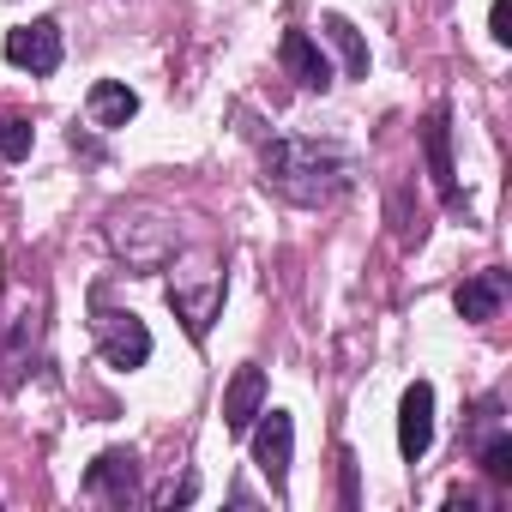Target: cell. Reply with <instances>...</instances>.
<instances>
[{"label": "cell", "instance_id": "cell-1", "mask_svg": "<svg viewBox=\"0 0 512 512\" xmlns=\"http://www.w3.org/2000/svg\"><path fill=\"white\" fill-rule=\"evenodd\" d=\"M356 181V157L320 139H272L266 145V187L296 199V205H332L338 193H350Z\"/></svg>", "mask_w": 512, "mask_h": 512}, {"label": "cell", "instance_id": "cell-2", "mask_svg": "<svg viewBox=\"0 0 512 512\" xmlns=\"http://www.w3.org/2000/svg\"><path fill=\"white\" fill-rule=\"evenodd\" d=\"M109 241H115V253L133 266V272H163L169 260H175V223H163L157 211H121L115 223H109Z\"/></svg>", "mask_w": 512, "mask_h": 512}, {"label": "cell", "instance_id": "cell-3", "mask_svg": "<svg viewBox=\"0 0 512 512\" xmlns=\"http://www.w3.org/2000/svg\"><path fill=\"white\" fill-rule=\"evenodd\" d=\"M91 326H97V344H103V362L109 368H121V374H133V368H145L151 362V326L139 320V314H127V308H109L103 302V290L91 296Z\"/></svg>", "mask_w": 512, "mask_h": 512}, {"label": "cell", "instance_id": "cell-4", "mask_svg": "<svg viewBox=\"0 0 512 512\" xmlns=\"http://www.w3.org/2000/svg\"><path fill=\"white\" fill-rule=\"evenodd\" d=\"M169 308H175V320L187 326V338H205L211 320H217V308H223V272H217V260L199 266V284H187V278L175 272V278H169Z\"/></svg>", "mask_w": 512, "mask_h": 512}, {"label": "cell", "instance_id": "cell-5", "mask_svg": "<svg viewBox=\"0 0 512 512\" xmlns=\"http://www.w3.org/2000/svg\"><path fill=\"white\" fill-rule=\"evenodd\" d=\"M247 434H253V464H260V470L272 476V488L284 494L290 458H296V422H290V410H260Z\"/></svg>", "mask_w": 512, "mask_h": 512}, {"label": "cell", "instance_id": "cell-6", "mask_svg": "<svg viewBox=\"0 0 512 512\" xmlns=\"http://www.w3.org/2000/svg\"><path fill=\"white\" fill-rule=\"evenodd\" d=\"M85 494L103 506H133L139 500V458L127 446H109L91 470H85Z\"/></svg>", "mask_w": 512, "mask_h": 512}, {"label": "cell", "instance_id": "cell-7", "mask_svg": "<svg viewBox=\"0 0 512 512\" xmlns=\"http://www.w3.org/2000/svg\"><path fill=\"white\" fill-rule=\"evenodd\" d=\"M7 61L25 67V73H37V79H49L61 67V25L55 19H37V25L7 31Z\"/></svg>", "mask_w": 512, "mask_h": 512}, {"label": "cell", "instance_id": "cell-8", "mask_svg": "<svg viewBox=\"0 0 512 512\" xmlns=\"http://www.w3.org/2000/svg\"><path fill=\"white\" fill-rule=\"evenodd\" d=\"M428 446H434V386L416 380L398 404V452L416 464V458H428Z\"/></svg>", "mask_w": 512, "mask_h": 512}, {"label": "cell", "instance_id": "cell-9", "mask_svg": "<svg viewBox=\"0 0 512 512\" xmlns=\"http://www.w3.org/2000/svg\"><path fill=\"white\" fill-rule=\"evenodd\" d=\"M422 151H428V175L440 187V199L452 211H464V193H458V169H452V127H446V109H434L422 121Z\"/></svg>", "mask_w": 512, "mask_h": 512}, {"label": "cell", "instance_id": "cell-10", "mask_svg": "<svg viewBox=\"0 0 512 512\" xmlns=\"http://www.w3.org/2000/svg\"><path fill=\"white\" fill-rule=\"evenodd\" d=\"M278 61H284V73H290L302 91H332V61L320 55V43H314L308 31H284Z\"/></svg>", "mask_w": 512, "mask_h": 512}, {"label": "cell", "instance_id": "cell-11", "mask_svg": "<svg viewBox=\"0 0 512 512\" xmlns=\"http://www.w3.org/2000/svg\"><path fill=\"white\" fill-rule=\"evenodd\" d=\"M266 410V368H235V380H229V392H223V428L229 434H247L253 428V416Z\"/></svg>", "mask_w": 512, "mask_h": 512}, {"label": "cell", "instance_id": "cell-12", "mask_svg": "<svg viewBox=\"0 0 512 512\" xmlns=\"http://www.w3.org/2000/svg\"><path fill=\"white\" fill-rule=\"evenodd\" d=\"M452 308H458V320H470V326L500 320V308H506V272H476V278H464V284L452 290Z\"/></svg>", "mask_w": 512, "mask_h": 512}, {"label": "cell", "instance_id": "cell-13", "mask_svg": "<svg viewBox=\"0 0 512 512\" xmlns=\"http://www.w3.org/2000/svg\"><path fill=\"white\" fill-rule=\"evenodd\" d=\"M85 109H91V127L115 133V127H127V121L139 115V97H133V85H121V79H97L91 97H85Z\"/></svg>", "mask_w": 512, "mask_h": 512}, {"label": "cell", "instance_id": "cell-14", "mask_svg": "<svg viewBox=\"0 0 512 512\" xmlns=\"http://www.w3.org/2000/svg\"><path fill=\"white\" fill-rule=\"evenodd\" d=\"M37 332H43V314H37V308H25V314L13 320L7 350H0V386H7V392L25 380V356H37Z\"/></svg>", "mask_w": 512, "mask_h": 512}, {"label": "cell", "instance_id": "cell-15", "mask_svg": "<svg viewBox=\"0 0 512 512\" xmlns=\"http://www.w3.org/2000/svg\"><path fill=\"white\" fill-rule=\"evenodd\" d=\"M326 37H332V49L344 55L350 79H368V43H362V31H356L344 13H326Z\"/></svg>", "mask_w": 512, "mask_h": 512}, {"label": "cell", "instance_id": "cell-16", "mask_svg": "<svg viewBox=\"0 0 512 512\" xmlns=\"http://www.w3.org/2000/svg\"><path fill=\"white\" fill-rule=\"evenodd\" d=\"M31 145H37V127H31L25 115H0V157L25 163V157H31Z\"/></svg>", "mask_w": 512, "mask_h": 512}, {"label": "cell", "instance_id": "cell-17", "mask_svg": "<svg viewBox=\"0 0 512 512\" xmlns=\"http://www.w3.org/2000/svg\"><path fill=\"white\" fill-rule=\"evenodd\" d=\"M482 470H488L494 482H512V434H494V440L482 446Z\"/></svg>", "mask_w": 512, "mask_h": 512}, {"label": "cell", "instance_id": "cell-18", "mask_svg": "<svg viewBox=\"0 0 512 512\" xmlns=\"http://www.w3.org/2000/svg\"><path fill=\"white\" fill-rule=\"evenodd\" d=\"M488 37L512 43V0H494V7H488Z\"/></svg>", "mask_w": 512, "mask_h": 512}, {"label": "cell", "instance_id": "cell-19", "mask_svg": "<svg viewBox=\"0 0 512 512\" xmlns=\"http://www.w3.org/2000/svg\"><path fill=\"white\" fill-rule=\"evenodd\" d=\"M193 488H199V482H193V476H187V482H181V488H175V482H169V488H163V494H157V506H187V500H193Z\"/></svg>", "mask_w": 512, "mask_h": 512}, {"label": "cell", "instance_id": "cell-20", "mask_svg": "<svg viewBox=\"0 0 512 512\" xmlns=\"http://www.w3.org/2000/svg\"><path fill=\"white\" fill-rule=\"evenodd\" d=\"M344 506H356V458L344 452Z\"/></svg>", "mask_w": 512, "mask_h": 512}]
</instances>
